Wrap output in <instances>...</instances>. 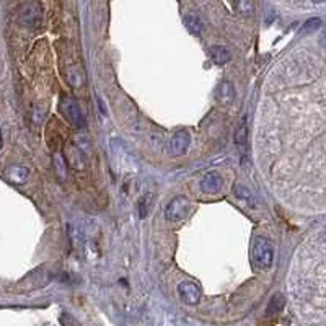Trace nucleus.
<instances>
[{"instance_id":"nucleus-11","label":"nucleus","mask_w":326,"mask_h":326,"mask_svg":"<svg viewBox=\"0 0 326 326\" xmlns=\"http://www.w3.org/2000/svg\"><path fill=\"white\" fill-rule=\"evenodd\" d=\"M233 194H235V198H236V199L243 201V203L248 204L250 207H256V199H254L253 193H251L246 186H243V185H235V186H233Z\"/></svg>"},{"instance_id":"nucleus-5","label":"nucleus","mask_w":326,"mask_h":326,"mask_svg":"<svg viewBox=\"0 0 326 326\" xmlns=\"http://www.w3.org/2000/svg\"><path fill=\"white\" fill-rule=\"evenodd\" d=\"M18 18L20 23L29 28H36L41 23V7L36 2H29L25 3L18 11Z\"/></svg>"},{"instance_id":"nucleus-17","label":"nucleus","mask_w":326,"mask_h":326,"mask_svg":"<svg viewBox=\"0 0 326 326\" xmlns=\"http://www.w3.org/2000/svg\"><path fill=\"white\" fill-rule=\"evenodd\" d=\"M152 201H153V196H152L150 193L145 194L144 198L139 201V217H140V218H145L147 214H149V209H150Z\"/></svg>"},{"instance_id":"nucleus-10","label":"nucleus","mask_w":326,"mask_h":326,"mask_svg":"<svg viewBox=\"0 0 326 326\" xmlns=\"http://www.w3.org/2000/svg\"><path fill=\"white\" fill-rule=\"evenodd\" d=\"M284 307H286V297H284L281 292L274 294V295H272V299L269 300L268 307H266V317L276 318L277 315H281V313H282Z\"/></svg>"},{"instance_id":"nucleus-2","label":"nucleus","mask_w":326,"mask_h":326,"mask_svg":"<svg viewBox=\"0 0 326 326\" xmlns=\"http://www.w3.org/2000/svg\"><path fill=\"white\" fill-rule=\"evenodd\" d=\"M274 261V245L272 241L264 238V236H258L253 245V263L258 269L264 271L269 269Z\"/></svg>"},{"instance_id":"nucleus-7","label":"nucleus","mask_w":326,"mask_h":326,"mask_svg":"<svg viewBox=\"0 0 326 326\" xmlns=\"http://www.w3.org/2000/svg\"><path fill=\"white\" fill-rule=\"evenodd\" d=\"M189 144H191V137H189V132L185 129L176 130L173 134V137L170 140V152L171 155L180 157L183 153H186V150L189 149Z\"/></svg>"},{"instance_id":"nucleus-14","label":"nucleus","mask_w":326,"mask_h":326,"mask_svg":"<svg viewBox=\"0 0 326 326\" xmlns=\"http://www.w3.org/2000/svg\"><path fill=\"white\" fill-rule=\"evenodd\" d=\"M183 21H185L186 28L193 34H199L201 29H203V21H201V18L196 13H186L183 16Z\"/></svg>"},{"instance_id":"nucleus-8","label":"nucleus","mask_w":326,"mask_h":326,"mask_svg":"<svg viewBox=\"0 0 326 326\" xmlns=\"http://www.w3.org/2000/svg\"><path fill=\"white\" fill-rule=\"evenodd\" d=\"M220 188H222V176L216 173V171H211V173H207L201 180V189L206 194H216L220 191Z\"/></svg>"},{"instance_id":"nucleus-18","label":"nucleus","mask_w":326,"mask_h":326,"mask_svg":"<svg viewBox=\"0 0 326 326\" xmlns=\"http://www.w3.org/2000/svg\"><path fill=\"white\" fill-rule=\"evenodd\" d=\"M70 238H72L75 248H80L84 245V232H82V228L70 225Z\"/></svg>"},{"instance_id":"nucleus-3","label":"nucleus","mask_w":326,"mask_h":326,"mask_svg":"<svg viewBox=\"0 0 326 326\" xmlns=\"http://www.w3.org/2000/svg\"><path fill=\"white\" fill-rule=\"evenodd\" d=\"M188 212H189V201L186 198H183V196H178V198L170 201V204L165 209V218H167V222L178 223L185 220Z\"/></svg>"},{"instance_id":"nucleus-20","label":"nucleus","mask_w":326,"mask_h":326,"mask_svg":"<svg viewBox=\"0 0 326 326\" xmlns=\"http://www.w3.org/2000/svg\"><path fill=\"white\" fill-rule=\"evenodd\" d=\"M318 25H320V20L318 18H315V20H310L305 25V28L302 29V33H307V31H312V29H317L318 28Z\"/></svg>"},{"instance_id":"nucleus-4","label":"nucleus","mask_w":326,"mask_h":326,"mask_svg":"<svg viewBox=\"0 0 326 326\" xmlns=\"http://www.w3.org/2000/svg\"><path fill=\"white\" fill-rule=\"evenodd\" d=\"M61 112L64 117L67 119L70 124H74L77 127H84L85 126V114L79 103L75 102L74 98H64L61 102Z\"/></svg>"},{"instance_id":"nucleus-1","label":"nucleus","mask_w":326,"mask_h":326,"mask_svg":"<svg viewBox=\"0 0 326 326\" xmlns=\"http://www.w3.org/2000/svg\"><path fill=\"white\" fill-rule=\"evenodd\" d=\"M325 90L322 54L302 47L271 72L259 105L258 163L297 211H325Z\"/></svg>"},{"instance_id":"nucleus-12","label":"nucleus","mask_w":326,"mask_h":326,"mask_svg":"<svg viewBox=\"0 0 326 326\" xmlns=\"http://www.w3.org/2000/svg\"><path fill=\"white\" fill-rule=\"evenodd\" d=\"M7 175H8V180L13 181L15 185H23L28 178V168L21 167V165H15V167L8 168Z\"/></svg>"},{"instance_id":"nucleus-19","label":"nucleus","mask_w":326,"mask_h":326,"mask_svg":"<svg viewBox=\"0 0 326 326\" xmlns=\"http://www.w3.org/2000/svg\"><path fill=\"white\" fill-rule=\"evenodd\" d=\"M233 7L238 10L241 15H250L253 11V3L251 2H236Z\"/></svg>"},{"instance_id":"nucleus-16","label":"nucleus","mask_w":326,"mask_h":326,"mask_svg":"<svg viewBox=\"0 0 326 326\" xmlns=\"http://www.w3.org/2000/svg\"><path fill=\"white\" fill-rule=\"evenodd\" d=\"M67 79H69V84L72 85L74 88H80L84 85V74L80 72V69L77 67H72L67 70Z\"/></svg>"},{"instance_id":"nucleus-9","label":"nucleus","mask_w":326,"mask_h":326,"mask_svg":"<svg viewBox=\"0 0 326 326\" xmlns=\"http://www.w3.org/2000/svg\"><path fill=\"white\" fill-rule=\"evenodd\" d=\"M216 100L220 105H232L235 100V87L230 82L223 80L216 90Z\"/></svg>"},{"instance_id":"nucleus-15","label":"nucleus","mask_w":326,"mask_h":326,"mask_svg":"<svg viewBox=\"0 0 326 326\" xmlns=\"http://www.w3.org/2000/svg\"><path fill=\"white\" fill-rule=\"evenodd\" d=\"M233 140H235L236 147H240V149H243V147L246 145V140H248V126H246V121H241V122L238 124V127H236V130H235Z\"/></svg>"},{"instance_id":"nucleus-6","label":"nucleus","mask_w":326,"mask_h":326,"mask_svg":"<svg viewBox=\"0 0 326 326\" xmlns=\"http://www.w3.org/2000/svg\"><path fill=\"white\" fill-rule=\"evenodd\" d=\"M178 295L183 304L186 305H198L201 297H203V292H201L199 286L193 281H183L180 286H178Z\"/></svg>"},{"instance_id":"nucleus-13","label":"nucleus","mask_w":326,"mask_h":326,"mask_svg":"<svg viewBox=\"0 0 326 326\" xmlns=\"http://www.w3.org/2000/svg\"><path fill=\"white\" fill-rule=\"evenodd\" d=\"M211 57L214 64L217 65H225L230 61V52L222 46H212L211 47Z\"/></svg>"}]
</instances>
